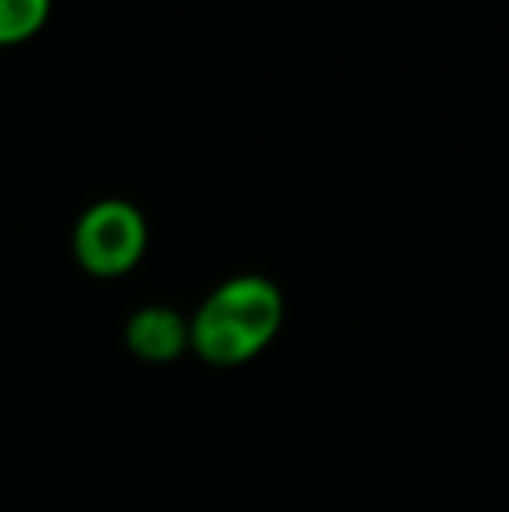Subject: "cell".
Listing matches in <instances>:
<instances>
[{
    "label": "cell",
    "instance_id": "1",
    "mask_svg": "<svg viewBox=\"0 0 509 512\" xmlns=\"http://www.w3.org/2000/svg\"><path fill=\"white\" fill-rule=\"evenodd\" d=\"M283 293L265 276H234L199 304L189 321V349L210 366L255 359L283 328Z\"/></svg>",
    "mask_w": 509,
    "mask_h": 512
},
{
    "label": "cell",
    "instance_id": "4",
    "mask_svg": "<svg viewBox=\"0 0 509 512\" xmlns=\"http://www.w3.org/2000/svg\"><path fill=\"white\" fill-rule=\"evenodd\" d=\"M53 0H0V46L28 42L49 21Z\"/></svg>",
    "mask_w": 509,
    "mask_h": 512
},
{
    "label": "cell",
    "instance_id": "2",
    "mask_svg": "<svg viewBox=\"0 0 509 512\" xmlns=\"http://www.w3.org/2000/svg\"><path fill=\"white\" fill-rule=\"evenodd\" d=\"M147 251V220L126 199H102L74 227V258L98 279L126 276Z\"/></svg>",
    "mask_w": 509,
    "mask_h": 512
},
{
    "label": "cell",
    "instance_id": "3",
    "mask_svg": "<svg viewBox=\"0 0 509 512\" xmlns=\"http://www.w3.org/2000/svg\"><path fill=\"white\" fill-rule=\"evenodd\" d=\"M126 349L143 363H171L189 349V321L171 307H140L126 321Z\"/></svg>",
    "mask_w": 509,
    "mask_h": 512
}]
</instances>
